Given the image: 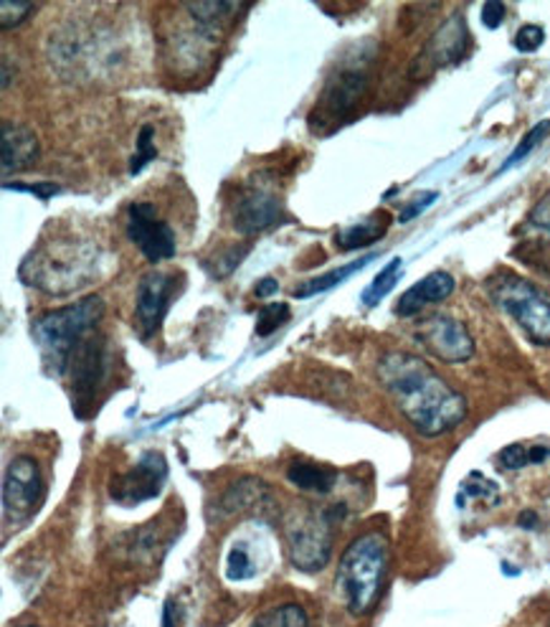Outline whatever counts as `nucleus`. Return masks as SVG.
I'll use <instances>...</instances> for the list:
<instances>
[{
    "label": "nucleus",
    "instance_id": "9",
    "mask_svg": "<svg viewBox=\"0 0 550 627\" xmlns=\"http://www.w3.org/2000/svg\"><path fill=\"white\" fill-rule=\"evenodd\" d=\"M43 478L38 463L28 455H18L8 463L3 478V516L5 521H26L41 503Z\"/></svg>",
    "mask_w": 550,
    "mask_h": 627
},
{
    "label": "nucleus",
    "instance_id": "12",
    "mask_svg": "<svg viewBox=\"0 0 550 627\" xmlns=\"http://www.w3.org/2000/svg\"><path fill=\"white\" fill-rule=\"evenodd\" d=\"M234 229L243 236L262 234L266 229L282 224L285 219V206L266 186H247L234 201Z\"/></svg>",
    "mask_w": 550,
    "mask_h": 627
},
{
    "label": "nucleus",
    "instance_id": "10",
    "mask_svg": "<svg viewBox=\"0 0 550 627\" xmlns=\"http://www.w3.org/2000/svg\"><path fill=\"white\" fill-rule=\"evenodd\" d=\"M416 341L441 364H464L475 356V341L462 320L452 316H432L416 325Z\"/></svg>",
    "mask_w": 550,
    "mask_h": 627
},
{
    "label": "nucleus",
    "instance_id": "5",
    "mask_svg": "<svg viewBox=\"0 0 550 627\" xmlns=\"http://www.w3.org/2000/svg\"><path fill=\"white\" fill-rule=\"evenodd\" d=\"M346 506H327L317 508L312 503H297L289 508L282 521V533H285V544L289 562L300 571H323L333 556L335 541V524L342 521Z\"/></svg>",
    "mask_w": 550,
    "mask_h": 627
},
{
    "label": "nucleus",
    "instance_id": "16",
    "mask_svg": "<svg viewBox=\"0 0 550 627\" xmlns=\"http://www.w3.org/2000/svg\"><path fill=\"white\" fill-rule=\"evenodd\" d=\"M36 160L38 137L34 130L15 120L0 122V168H3L5 179L34 168Z\"/></svg>",
    "mask_w": 550,
    "mask_h": 627
},
{
    "label": "nucleus",
    "instance_id": "32",
    "mask_svg": "<svg viewBox=\"0 0 550 627\" xmlns=\"http://www.w3.org/2000/svg\"><path fill=\"white\" fill-rule=\"evenodd\" d=\"M543 41H546V30L540 28V26H533V23H528V26H523L515 34V49L523 51V53L538 51L540 46H543Z\"/></svg>",
    "mask_w": 550,
    "mask_h": 627
},
{
    "label": "nucleus",
    "instance_id": "40",
    "mask_svg": "<svg viewBox=\"0 0 550 627\" xmlns=\"http://www.w3.org/2000/svg\"><path fill=\"white\" fill-rule=\"evenodd\" d=\"M173 600L165 602V613H163V627H178V623L173 620Z\"/></svg>",
    "mask_w": 550,
    "mask_h": 627
},
{
    "label": "nucleus",
    "instance_id": "36",
    "mask_svg": "<svg viewBox=\"0 0 550 627\" xmlns=\"http://www.w3.org/2000/svg\"><path fill=\"white\" fill-rule=\"evenodd\" d=\"M505 3H500V0H490V3L483 5V23L490 30L500 28L502 21H505Z\"/></svg>",
    "mask_w": 550,
    "mask_h": 627
},
{
    "label": "nucleus",
    "instance_id": "21",
    "mask_svg": "<svg viewBox=\"0 0 550 627\" xmlns=\"http://www.w3.org/2000/svg\"><path fill=\"white\" fill-rule=\"evenodd\" d=\"M247 8L243 3H232V0H209V3H186V11L190 19L198 23V28L203 34H218L228 21H234V15Z\"/></svg>",
    "mask_w": 550,
    "mask_h": 627
},
{
    "label": "nucleus",
    "instance_id": "25",
    "mask_svg": "<svg viewBox=\"0 0 550 627\" xmlns=\"http://www.w3.org/2000/svg\"><path fill=\"white\" fill-rule=\"evenodd\" d=\"M289 316H292V310H289L287 303H266L259 308L257 312V335L259 339H266V335L277 333L282 325L289 323Z\"/></svg>",
    "mask_w": 550,
    "mask_h": 627
},
{
    "label": "nucleus",
    "instance_id": "29",
    "mask_svg": "<svg viewBox=\"0 0 550 627\" xmlns=\"http://www.w3.org/2000/svg\"><path fill=\"white\" fill-rule=\"evenodd\" d=\"M34 8L36 5L30 3V0H3V3H0V26H3V30L21 26V23L34 13Z\"/></svg>",
    "mask_w": 550,
    "mask_h": 627
},
{
    "label": "nucleus",
    "instance_id": "24",
    "mask_svg": "<svg viewBox=\"0 0 550 627\" xmlns=\"http://www.w3.org/2000/svg\"><path fill=\"white\" fill-rule=\"evenodd\" d=\"M251 627H310V620L300 605H282L259 615Z\"/></svg>",
    "mask_w": 550,
    "mask_h": 627
},
{
    "label": "nucleus",
    "instance_id": "23",
    "mask_svg": "<svg viewBox=\"0 0 550 627\" xmlns=\"http://www.w3.org/2000/svg\"><path fill=\"white\" fill-rule=\"evenodd\" d=\"M401 270H403V259L393 257L391 262H388L384 270H380L376 278H373L371 285L363 290L361 303L368 305V308H376V305L396 287V282H399V278H401Z\"/></svg>",
    "mask_w": 550,
    "mask_h": 627
},
{
    "label": "nucleus",
    "instance_id": "41",
    "mask_svg": "<svg viewBox=\"0 0 550 627\" xmlns=\"http://www.w3.org/2000/svg\"><path fill=\"white\" fill-rule=\"evenodd\" d=\"M21 627H36V625H21Z\"/></svg>",
    "mask_w": 550,
    "mask_h": 627
},
{
    "label": "nucleus",
    "instance_id": "35",
    "mask_svg": "<svg viewBox=\"0 0 550 627\" xmlns=\"http://www.w3.org/2000/svg\"><path fill=\"white\" fill-rule=\"evenodd\" d=\"M5 190H21V194H34L38 201H49L51 196L59 194V186L57 183H3Z\"/></svg>",
    "mask_w": 550,
    "mask_h": 627
},
{
    "label": "nucleus",
    "instance_id": "38",
    "mask_svg": "<svg viewBox=\"0 0 550 627\" xmlns=\"http://www.w3.org/2000/svg\"><path fill=\"white\" fill-rule=\"evenodd\" d=\"M517 526H521V529L533 531V529H538V526H540V518H538L536 511H523V514L517 516Z\"/></svg>",
    "mask_w": 550,
    "mask_h": 627
},
{
    "label": "nucleus",
    "instance_id": "20",
    "mask_svg": "<svg viewBox=\"0 0 550 627\" xmlns=\"http://www.w3.org/2000/svg\"><path fill=\"white\" fill-rule=\"evenodd\" d=\"M287 480L300 491L327 495L338 483V472L315 463H292L287 468Z\"/></svg>",
    "mask_w": 550,
    "mask_h": 627
},
{
    "label": "nucleus",
    "instance_id": "6",
    "mask_svg": "<svg viewBox=\"0 0 550 627\" xmlns=\"http://www.w3.org/2000/svg\"><path fill=\"white\" fill-rule=\"evenodd\" d=\"M487 293L536 346H550V300L533 282L502 272L487 282Z\"/></svg>",
    "mask_w": 550,
    "mask_h": 627
},
{
    "label": "nucleus",
    "instance_id": "15",
    "mask_svg": "<svg viewBox=\"0 0 550 627\" xmlns=\"http://www.w3.org/2000/svg\"><path fill=\"white\" fill-rule=\"evenodd\" d=\"M365 89H368V74L358 72V69H348V72L333 76V79L327 82L323 97H320L315 112L310 114V122H317V118L320 122L323 120L338 122L342 118H348L363 99Z\"/></svg>",
    "mask_w": 550,
    "mask_h": 627
},
{
    "label": "nucleus",
    "instance_id": "2",
    "mask_svg": "<svg viewBox=\"0 0 550 627\" xmlns=\"http://www.w3.org/2000/svg\"><path fill=\"white\" fill-rule=\"evenodd\" d=\"M388 564H391V546L380 531H368L350 541V546L340 556L338 575H335V587L350 615L365 617L378 607Z\"/></svg>",
    "mask_w": 550,
    "mask_h": 627
},
{
    "label": "nucleus",
    "instance_id": "26",
    "mask_svg": "<svg viewBox=\"0 0 550 627\" xmlns=\"http://www.w3.org/2000/svg\"><path fill=\"white\" fill-rule=\"evenodd\" d=\"M548 133H550V120H543V122H538V125H536V127H533V130H530V133H528V135H525V137H523V140H521V145H517V148H515L513 152H510V158L505 160V163H502V168H500V171H498V175H500V173H505V171H510V168H513V165H517V163H523V160H525V158H528V156H530V152H533V150H536V148H538V145H540V140H543V137H546Z\"/></svg>",
    "mask_w": 550,
    "mask_h": 627
},
{
    "label": "nucleus",
    "instance_id": "22",
    "mask_svg": "<svg viewBox=\"0 0 550 627\" xmlns=\"http://www.w3.org/2000/svg\"><path fill=\"white\" fill-rule=\"evenodd\" d=\"M373 259H376V255H368V257L358 259V262H350V265H346V267H338V270L327 272V274H323V278H315V280L302 282L300 287H295V297H297V300H308V297H312V295L325 293V290H330V287H335V285H340V282H346V280L350 278V274L361 272L365 265L373 262Z\"/></svg>",
    "mask_w": 550,
    "mask_h": 627
},
{
    "label": "nucleus",
    "instance_id": "4",
    "mask_svg": "<svg viewBox=\"0 0 550 627\" xmlns=\"http://www.w3.org/2000/svg\"><path fill=\"white\" fill-rule=\"evenodd\" d=\"M97 272V251L82 242H41L21 265V278L43 293L66 295L89 285Z\"/></svg>",
    "mask_w": 550,
    "mask_h": 627
},
{
    "label": "nucleus",
    "instance_id": "1",
    "mask_svg": "<svg viewBox=\"0 0 550 627\" xmlns=\"http://www.w3.org/2000/svg\"><path fill=\"white\" fill-rule=\"evenodd\" d=\"M376 373L380 386L422 438H441L467 419V399L424 358L407 351H388L380 356Z\"/></svg>",
    "mask_w": 550,
    "mask_h": 627
},
{
    "label": "nucleus",
    "instance_id": "27",
    "mask_svg": "<svg viewBox=\"0 0 550 627\" xmlns=\"http://www.w3.org/2000/svg\"><path fill=\"white\" fill-rule=\"evenodd\" d=\"M254 575L257 567L254 562H251L247 544H234L226 560V577L232 579V582H243V579H251Z\"/></svg>",
    "mask_w": 550,
    "mask_h": 627
},
{
    "label": "nucleus",
    "instance_id": "17",
    "mask_svg": "<svg viewBox=\"0 0 550 627\" xmlns=\"http://www.w3.org/2000/svg\"><path fill=\"white\" fill-rule=\"evenodd\" d=\"M454 293V278L445 270L429 272L426 278H422L416 285H411L407 293L401 295L399 305H396V316L411 318L416 316L418 310H424L426 305L447 300L449 295Z\"/></svg>",
    "mask_w": 550,
    "mask_h": 627
},
{
    "label": "nucleus",
    "instance_id": "28",
    "mask_svg": "<svg viewBox=\"0 0 550 627\" xmlns=\"http://www.w3.org/2000/svg\"><path fill=\"white\" fill-rule=\"evenodd\" d=\"M152 140H155V127L142 125L140 135H137V152L133 156V163H129V173L133 175L142 173V168L158 158V148Z\"/></svg>",
    "mask_w": 550,
    "mask_h": 627
},
{
    "label": "nucleus",
    "instance_id": "18",
    "mask_svg": "<svg viewBox=\"0 0 550 627\" xmlns=\"http://www.w3.org/2000/svg\"><path fill=\"white\" fill-rule=\"evenodd\" d=\"M388 226H391V213L376 211V213H371L368 219L358 221V224L353 226L340 229V232L335 234V247L342 251L371 247L373 242H378L380 236H386Z\"/></svg>",
    "mask_w": 550,
    "mask_h": 627
},
{
    "label": "nucleus",
    "instance_id": "30",
    "mask_svg": "<svg viewBox=\"0 0 550 627\" xmlns=\"http://www.w3.org/2000/svg\"><path fill=\"white\" fill-rule=\"evenodd\" d=\"M249 244H241V247H228L226 251H221V255L216 257V267H213V274H216V278H228V274H232L236 267L241 265V259L249 255Z\"/></svg>",
    "mask_w": 550,
    "mask_h": 627
},
{
    "label": "nucleus",
    "instance_id": "33",
    "mask_svg": "<svg viewBox=\"0 0 550 627\" xmlns=\"http://www.w3.org/2000/svg\"><path fill=\"white\" fill-rule=\"evenodd\" d=\"M437 198H439L437 190H424V194L411 198V204L399 213V224H409L411 219H416L418 213H424L426 209H429V206L437 201Z\"/></svg>",
    "mask_w": 550,
    "mask_h": 627
},
{
    "label": "nucleus",
    "instance_id": "13",
    "mask_svg": "<svg viewBox=\"0 0 550 627\" xmlns=\"http://www.w3.org/2000/svg\"><path fill=\"white\" fill-rule=\"evenodd\" d=\"M175 295V274L152 270L145 274L137 285L135 297V318L145 339L155 335L171 310V300Z\"/></svg>",
    "mask_w": 550,
    "mask_h": 627
},
{
    "label": "nucleus",
    "instance_id": "7",
    "mask_svg": "<svg viewBox=\"0 0 550 627\" xmlns=\"http://www.w3.org/2000/svg\"><path fill=\"white\" fill-rule=\"evenodd\" d=\"M110 348L102 335L89 333L79 346L74 348L72 358H68L66 373L72 377L74 389V409L82 417V407H95V399L99 389L104 386L107 377H110Z\"/></svg>",
    "mask_w": 550,
    "mask_h": 627
},
{
    "label": "nucleus",
    "instance_id": "34",
    "mask_svg": "<svg viewBox=\"0 0 550 627\" xmlns=\"http://www.w3.org/2000/svg\"><path fill=\"white\" fill-rule=\"evenodd\" d=\"M528 450H530V447H525V445H508V447L500 453L502 468H505V470H523L525 465H530Z\"/></svg>",
    "mask_w": 550,
    "mask_h": 627
},
{
    "label": "nucleus",
    "instance_id": "8",
    "mask_svg": "<svg viewBox=\"0 0 550 627\" xmlns=\"http://www.w3.org/2000/svg\"><path fill=\"white\" fill-rule=\"evenodd\" d=\"M127 239L142 251L148 262H165L178 251L173 226L158 217L155 204L135 201L127 209Z\"/></svg>",
    "mask_w": 550,
    "mask_h": 627
},
{
    "label": "nucleus",
    "instance_id": "19",
    "mask_svg": "<svg viewBox=\"0 0 550 627\" xmlns=\"http://www.w3.org/2000/svg\"><path fill=\"white\" fill-rule=\"evenodd\" d=\"M270 501V488L257 478H243L234 483L221 499V508L226 514H243V511H257Z\"/></svg>",
    "mask_w": 550,
    "mask_h": 627
},
{
    "label": "nucleus",
    "instance_id": "39",
    "mask_svg": "<svg viewBox=\"0 0 550 627\" xmlns=\"http://www.w3.org/2000/svg\"><path fill=\"white\" fill-rule=\"evenodd\" d=\"M528 455H530V465H540V463H546L548 457H550V450L543 447V445H536V447L528 450Z\"/></svg>",
    "mask_w": 550,
    "mask_h": 627
},
{
    "label": "nucleus",
    "instance_id": "11",
    "mask_svg": "<svg viewBox=\"0 0 550 627\" xmlns=\"http://www.w3.org/2000/svg\"><path fill=\"white\" fill-rule=\"evenodd\" d=\"M167 478L165 457L160 453H145L133 470L114 476L110 483V495L122 506H137V503L155 499Z\"/></svg>",
    "mask_w": 550,
    "mask_h": 627
},
{
    "label": "nucleus",
    "instance_id": "3",
    "mask_svg": "<svg viewBox=\"0 0 550 627\" xmlns=\"http://www.w3.org/2000/svg\"><path fill=\"white\" fill-rule=\"evenodd\" d=\"M104 316V300L99 295H89L79 303L64 305V308L46 310L30 325L38 351H41L46 371L61 377L68 369V358L74 348L95 333V328Z\"/></svg>",
    "mask_w": 550,
    "mask_h": 627
},
{
    "label": "nucleus",
    "instance_id": "37",
    "mask_svg": "<svg viewBox=\"0 0 550 627\" xmlns=\"http://www.w3.org/2000/svg\"><path fill=\"white\" fill-rule=\"evenodd\" d=\"M279 290V282L274 280V278H264V280H259L257 282V287H254V295L259 297V300H266V297H272L274 293Z\"/></svg>",
    "mask_w": 550,
    "mask_h": 627
},
{
    "label": "nucleus",
    "instance_id": "14",
    "mask_svg": "<svg viewBox=\"0 0 550 627\" xmlns=\"http://www.w3.org/2000/svg\"><path fill=\"white\" fill-rule=\"evenodd\" d=\"M470 44V30L467 23H464L462 15H452L445 26H441L437 34L429 38V44L424 46V51L418 53L414 74H434L441 66L457 64L464 57Z\"/></svg>",
    "mask_w": 550,
    "mask_h": 627
},
{
    "label": "nucleus",
    "instance_id": "31",
    "mask_svg": "<svg viewBox=\"0 0 550 627\" xmlns=\"http://www.w3.org/2000/svg\"><path fill=\"white\" fill-rule=\"evenodd\" d=\"M467 495H472V499H479V501H487V503H498V499H500L498 485H495L492 480H485L483 476H479L477 485L472 483V478L462 485V495H457V503L467 499Z\"/></svg>",
    "mask_w": 550,
    "mask_h": 627
}]
</instances>
